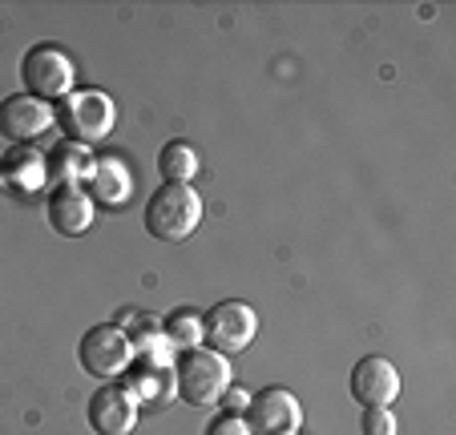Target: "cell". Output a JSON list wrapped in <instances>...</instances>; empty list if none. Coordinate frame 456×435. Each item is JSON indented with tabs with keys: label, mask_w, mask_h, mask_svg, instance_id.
Returning <instances> with one entry per match:
<instances>
[{
	"label": "cell",
	"mask_w": 456,
	"mask_h": 435,
	"mask_svg": "<svg viewBox=\"0 0 456 435\" xmlns=\"http://www.w3.org/2000/svg\"><path fill=\"white\" fill-rule=\"evenodd\" d=\"M202 331H207V347L218 350V355H239V350H247L250 342H255L258 334V315L250 302L242 299H226L218 302V307H210L207 315H202Z\"/></svg>",
	"instance_id": "6"
},
{
	"label": "cell",
	"mask_w": 456,
	"mask_h": 435,
	"mask_svg": "<svg viewBox=\"0 0 456 435\" xmlns=\"http://www.w3.org/2000/svg\"><path fill=\"white\" fill-rule=\"evenodd\" d=\"M199 149L190 141H166L162 149H158V173H162V186H190V181L199 178Z\"/></svg>",
	"instance_id": "15"
},
{
	"label": "cell",
	"mask_w": 456,
	"mask_h": 435,
	"mask_svg": "<svg viewBox=\"0 0 456 435\" xmlns=\"http://www.w3.org/2000/svg\"><path fill=\"white\" fill-rule=\"evenodd\" d=\"M162 334L174 350H194L207 347V331H202V315L194 307H178L162 318Z\"/></svg>",
	"instance_id": "16"
},
{
	"label": "cell",
	"mask_w": 456,
	"mask_h": 435,
	"mask_svg": "<svg viewBox=\"0 0 456 435\" xmlns=\"http://www.w3.org/2000/svg\"><path fill=\"white\" fill-rule=\"evenodd\" d=\"M57 125V113H53L49 101H37L28 93H17V97H4L0 101V137L12 145H28L37 141L41 133Z\"/></svg>",
	"instance_id": "9"
},
{
	"label": "cell",
	"mask_w": 456,
	"mask_h": 435,
	"mask_svg": "<svg viewBox=\"0 0 456 435\" xmlns=\"http://www.w3.org/2000/svg\"><path fill=\"white\" fill-rule=\"evenodd\" d=\"M0 186L20 197L49 186V162H45L41 149H33V145H12V149H4V157H0Z\"/></svg>",
	"instance_id": "12"
},
{
	"label": "cell",
	"mask_w": 456,
	"mask_h": 435,
	"mask_svg": "<svg viewBox=\"0 0 456 435\" xmlns=\"http://www.w3.org/2000/svg\"><path fill=\"white\" fill-rule=\"evenodd\" d=\"M20 81H25L28 97L57 105L61 97H69L73 89H77V65H73L69 52L57 49V44H37V49H28L25 60H20Z\"/></svg>",
	"instance_id": "4"
},
{
	"label": "cell",
	"mask_w": 456,
	"mask_h": 435,
	"mask_svg": "<svg viewBox=\"0 0 456 435\" xmlns=\"http://www.w3.org/2000/svg\"><path fill=\"white\" fill-rule=\"evenodd\" d=\"M247 403H250V391H242V387H226L223 391V399H218V407L226 411V415H242V411H247Z\"/></svg>",
	"instance_id": "19"
},
{
	"label": "cell",
	"mask_w": 456,
	"mask_h": 435,
	"mask_svg": "<svg viewBox=\"0 0 456 435\" xmlns=\"http://www.w3.org/2000/svg\"><path fill=\"white\" fill-rule=\"evenodd\" d=\"M86 186H89V197H94L97 205H126L129 194H134V178H129L121 157H102V162L94 165Z\"/></svg>",
	"instance_id": "14"
},
{
	"label": "cell",
	"mask_w": 456,
	"mask_h": 435,
	"mask_svg": "<svg viewBox=\"0 0 456 435\" xmlns=\"http://www.w3.org/2000/svg\"><path fill=\"white\" fill-rule=\"evenodd\" d=\"M347 391L360 407H392L400 399V371L392 358L368 355L352 367V379H347Z\"/></svg>",
	"instance_id": "10"
},
{
	"label": "cell",
	"mask_w": 456,
	"mask_h": 435,
	"mask_svg": "<svg viewBox=\"0 0 456 435\" xmlns=\"http://www.w3.org/2000/svg\"><path fill=\"white\" fill-rule=\"evenodd\" d=\"M202 226V197L190 186H158L146 202V230L158 242H186Z\"/></svg>",
	"instance_id": "3"
},
{
	"label": "cell",
	"mask_w": 456,
	"mask_h": 435,
	"mask_svg": "<svg viewBox=\"0 0 456 435\" xmlns=\"http://www.w3.org/2000/svg\"><path fill=\"white\" fill-rule=\"evenodd\" d=\"M207 435H250V427H247V419L242 415H226L223 411V415L207 427Z\"/></svg>",
	"instance_id": "18"
},
{
	"label": "cell",
	"mask_w": 456,
	"mask_h": 435,
	"mask_svg": "<svg viewBox=\"0 0 456 435\" xmlns=\"http://www.w3.org/2000/svg\"><path fill=\"white\" fill-rule=\"evenodd\" d=\"M97 218V202L89 197L86 186H57L49 194V226L61 238H77L94 226Z\"/></svg>",
	"instance_id": "11"
},
{
	"label": "cell",
	"mask_w": 456,
	"mask_h": 435,
	"mask_svg": "<svg viewBox=\"0 0 456 435\" xmlns=\"http://www.w3.org/2000/svg\"><path fill=\"white\" fill-rule=\"evenodd\" d=\"M242 419H247L250 435H299L303 403L287 387H263L258 395H250Z\"/></svg>",
	"instance_id": "7"
},
{
	"label": "cell",
	"mask_w": 456,
	"mask_h": 435,
	"mask_svg": "<svg viewBox=\"0 0 456 435\" xmlns=\"http://www.w3.org/2000/svg\"><path fill=\"white\" fill-rule=\"evenodd\" d=\"M45 162H49V181H57V186H86L97 157L77 141H61L45 154Z\"/></svg>",
	"instance_id": "13"
},
{
	"label": "cell",
	"mask_w": 456,
	"mask_h": 435,
	"mask_svg": "<svg viewBox=\"0 0 456 435\" xmlns=\"http://www.w3.org/2000/svg\"><path fill=\"white\" fill-rule=\"evenodd\" d=\"M77 358H81V371H86V375L118 379V375H126L129 363H134V342H129V334L121 331L118 323H102L81 334Z\"/></svg>",
	"instance_id": "5"
},
{
	"label": "cell",
	"mask_w": 456,
	"mask_h": 435,
	"mask_svg": "<svg viewBox=\"0 0 456 435\" xmlns=\"http://www.w3.org/2000/svg\"><path fill=\"white\" fill-rule=\"evenodd\" d=\"M360 431L363 435H396V415H392V407H363L360 415Z\"/></svg>",
	"instance_id": "17"
},
{
	"label": "cell",
	"mask_w": 456,
	"mask_h": 435,
	"mask_svg": "<svg viewBox=\"0 0 456 435\" xmlns=\"http://www.w3.org/2000/svg\"><path fill=\"white\" fill-rule=\"evenodd\" d=\"M142 419V399L126 383H105L89 399V427L97 435H134Z\"/></svg>",
	"instance_id": "8"
},
{
	"label": "cell",
	"mask_w": 456,
	"mask_h": 435,
	"mask_svg": "<svg viewBox=\"0 0 456 435\" xmlns=\"http://www.w3.org/2000/svg\"><path fill=\"white\" fill-rule=\"evenodd\" d=\"M231 383V358L210 347L182 350L174 358V387H178L182 403H190V407H215Z\"/></svg>",
	"instance_id": "1"
},
{
	"label": "cell",
	"mask_w": 456,
	"mask_h": 435,
	"mask_svg": "<svg viewBox=\"0 0 456 435\" xmlns=\"http://www.w3.org/2000/svg\"><path fill=\"white\" fill-rule=\"evenodd\" d=\"M53 113H57V125L65 129V141H77L86 149L102 145L118 125V105L102 89H73L69 97L53 105Z\"/></svg>",
	"instance_id": "2"
}]
</instances>
